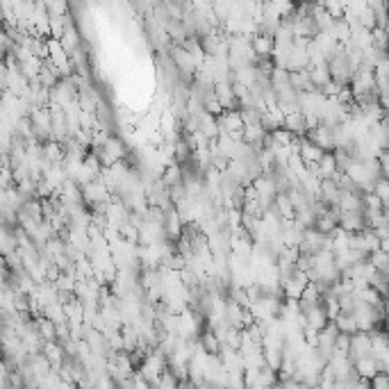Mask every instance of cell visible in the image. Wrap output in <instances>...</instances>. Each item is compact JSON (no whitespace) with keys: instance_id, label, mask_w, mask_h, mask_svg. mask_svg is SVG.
<instances>
[{"instance_id":"6da1fadb","label":"cell","mask_w":389,"mask_h":389,"mask_svg":"<svg viewBox=\"0 0 389 389\" xmlns=\"http://www.w3.org/2000/svg\"><path fill=\"white\" fill-rule=\"evenodd\" d=\"M253 51L262 53V55H269L273 51V39L271 37H255L253 39Z\"/></svg>"}]
</instances>
